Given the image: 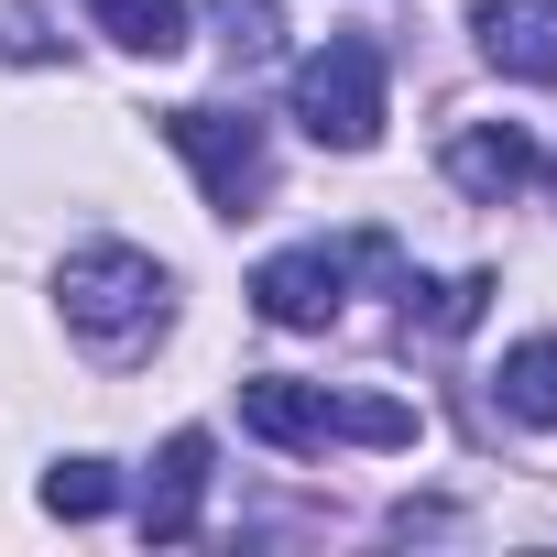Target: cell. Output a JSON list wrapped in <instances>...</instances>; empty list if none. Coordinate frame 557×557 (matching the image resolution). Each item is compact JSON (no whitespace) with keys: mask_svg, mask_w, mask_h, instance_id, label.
<instances>
[{"mask_svg":"<svg viewBox=\"0 0 557 557\" xmlns=\"http://www.w3.org/2000/svg\"><path fill=\"white\" fill-rule=\"evenodd\" d=\"M350 273H394V240H383V230H361V240H307V251H273V262L251 273V307H262L273 329H339Z\"/></svg>","mask_w":557,"mask_h":557,"instance_id":"obj_4","label":"cell"},{"mask_svg":"<svg viewBox=\"0 0 557 557\" xmlns=\"http://www.w3.org/2000/svg\"><path fill=\"white\" fill-rule=\"evenodd\" d=\"M110 503H121V470H110V459H55V470H45V513H55V524H99Z\"/></svg>","mask_w":557,"mask_h":557,"instance_id":"obj_12","label":"cell"},{"mask_svg":"<svg viewBox=\"0 0 557 557\" xmlns=\"http://www.w3.org/2000/svg\"><path fill=\"white\" fill-rule=\"evenodd\" d=\"M208 23H219V45H230L240 66L285 45V12H273V0H208Z\"/></svg>","mask_w":557,"mask_h":557,"instance_id":"obj_13","label":"cell"},{"mask_svg":"<svg viewBox=\"0 0 557 557\" xmlns=\"http://www.w3.org/2000/svg\"><path fill=\"white\" fill-rule=\"evenodd\" d=\"M208 426H175L164 437V459H153V481H143V535L153 546H186L197 535V513H208Z\"/></svg>","mask_w":557,"mask_h":557,"instance_id":"obj_6","label":"cell"},{"mask_svg":"<svg viewBox=\"0 0 557 557\" xmlns=\"http://www.w3.org/2000/svg\"><path fill=\"white\" fill-rule=\"evenodd\" d=\"M481 55L524 88H557V0H481Z\"/></svg>","mask_w":557,"mask_h":557,"instance_id":"obj_8","label":"cell"},{"mask_svg":"<svg viewBox=\"0 0 557 557\" xmlns=\"http://www.w3.org/2000/svg\"><path fill=\"white\" fill-rule=\"evenodd\" d=\"M240 426L285 459H318L329 437L350 448H416V405L394 394H329V383H285V372H251L240 383Z\"/></svg>","mask_w":557,"mask_h":557,"instance_id":"obj_2","label":"cell"},{"mask_svg":"<svg viewBox=\"0 0 557 557\" xmlns=\"http://www.w3.org/2000/svg\"><path fill=\"white\" fill-rule=\"evenodd\" d=\"M164 143L197 164V186H208L219 219H262V197H273V143H262L251 110H208V99H186V110H164Z\"/></svg>","mask_w":557,"mask_h":557,"instance_id":"obj_5","label":"cell"},{"mask_svg":"<svg viewBox=\"0 0 557 557\" xmlns=\"http://www.w3.org/2000/svg\"><path fill=\"white\" fill-rule=\"evenodd\" d=\"M296 121L318 153H372L383 143V45L372 34H329L296 66Z\"/></svg>","mask_w":557,"mask_h":557,"instance_id":"obj_3","label":"cell"},{"mask_svg":"<svg viewBox=\"0 0 557 557\" xmlns=\"http://www.w3.org/2000/svg\"><path fill=\"white\" fill-rule=\"evenodd\" d=\"M535 175H546V197H557V153H546V164H535Z\"/></svg>","mask_w":557,"mask_h":557,"instance_id":"obj_15","label":"cell"},{"mask_svg":"<svg viewBox=\"0 0 557 557\" xmlns=\"http://www.w3.org/2000/svg\"><path fill=\"white\" fill-rule=\"evenodd\" d=\"M88 23L121 45V55H186V0H88Z\"/></svg>","mask_w":557,"mask_h":557,"instance_id":"obj_11","label":"cell"},{"mask_svg":"<svg viewBox=\"0 0 557 557\" xmlns=\"http://www.w3.org/2000/svg\"><path fill=\"white\" fill-rule=\"evenodd\" d=\"M492 296H503L492 273H405V329L459 339V329H481V307H492Z\"/></svg>","mask_w":557,"mask_h":557,"instance_id":"obj_10","label":"cell"},{"mask_svg":"<svg viewBox=\"0 0 557 557\" xmlns=\"http://www.w3.org/2000/svg\"><path fill=\"white\" fill-rule=\"evenodd\" d=\"M524 175H535V143H524L513 121H470V132H448V186H459L470 208H503Z\"/></svg>","mask_w":557,"mask_h":557,"instance_id":"obj_7","label":"cell"},{"mask_svg":"<svg viewBox=\"0 0 557 557\" xmlns=\"http://www.w3.org/2000/svg\"><path fill=\"white\" fill-rule=\"evenodd\" d=\"M55 307H66V329H77L99 361H132L143 339H164L175 285H164L153 251H132V240H88V251H66V273H55Z\"/></svg>","mask_w":557,"mask_h":557,"instance_id":"obj_1","label":"cell"},{"mask_svg":"<svg viewBox=\"0 0 557 557\" xmlns=\"http://www.w3.org/2000/svg\"><path fill=\"white\" fill-rule=\"evenodd\" d=\"M0 55H12V66H45L55 55V34H45L34 0H0Z\"/></svg>","mask_w":557,"mask_h":557,"instance_id":"obj_14","label":"cell"},{"mask_svg":"<svg viewBox=\"0 0 557 557\" xmlns=\"http://www.w3.org/2000/svg\"><path fill=\"white\" fill-rule=\"evenodd\" d=\"M492 405H503L513 426L557 437V339H513V350H503V372H492Z\"/></svg>","mask_w":557,"mask_h":557,"instance_id":"obj_9","label":"cell"}]
</instances>
